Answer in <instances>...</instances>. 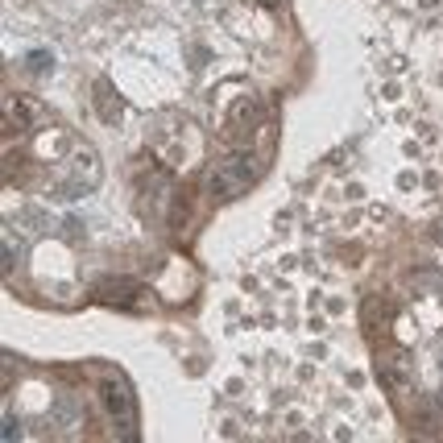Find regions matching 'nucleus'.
Here are the masks:
<instances>
[{"mask_svg":"<svg viewBox=\"0 0 443 443\" xmlns=\"http://www.w3.org/2000/svg\"><path fill=\"white\" fill-rule=\"evenodd\" d=\"M100 398H104V406H108L112 419H129L133 415V394H129V386L120 377H104L100 381Z\"/></svg>","mask_w":443,"mask_h":443,"instance_id":"f257e3e1","label":"nucleus"},{"mask_svg":"<svg viewBox=\"0 0 443 443\" xmlns=\"http://www.w3.org/2000/svg\"><path fill=\"white\" fill-rule=\"evenodd\" d=\"M95 294H100V303H116V307H133V299H137V286H133V282H124V286H100Z\"/></svg>","mask_w":443,"mask_h":443,"instance_id":"f03ea898","label":"nucleus"}]
</instances>
